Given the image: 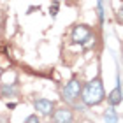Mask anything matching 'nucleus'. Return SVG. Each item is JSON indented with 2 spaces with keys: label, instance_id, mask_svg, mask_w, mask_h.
<instances>
[{
  "label": "nucleus",
  "instance_id": "f257e3e1",
  "mask_svg": "<svg viewBox=\"0 0 123 123\" xmlns=\"http://www.w3.org/2000/svg\"><path fill=\"white\" fill-rule=\"evenodd\" d=\"M104 98H105V93H104V85L100 77L88 81L81 88V100L86 105H98Z\"/></svg>",
  "mask_w": 123,
  "mask_h": 123
},
{
  "label": "nucleus",
  "instance_id": "f03ea898",
  "mask_svg": "<svg viewBox=\"0 0 123 123\" xmlns=\"http://www.w3.org/2000/svg\"><path fill=\"white\" fill-rule=\"evenodd\" d=\"M81 83L77 79H70V83H67L63 92H62V98L65 100L67 104H72L74 105L77 100L81 98Z\"/></svg>",
  "mask_w": 123,
  "mask_h": 123
},
{
  "label": "nucleus",
  "instance_id": "7ed1b4c3",
  "mask_svg": "<svg viewBox=\"0 0 123 123\" xmlns=\"http://www.w3.org/2000/svg\"><path fill=\"white\" fill-rule=\"evenodd\" d=\"M92 37H93V33H92V30L88 28L86 25H77V26H74L72 35H70L72 42H74V44H79V46L88 44V42L92 41Z\"/></svg>",
  "mask_w": 123,
  "mask_h": 123
},
{
  "label": "nucleus",
  "instance_id": "20e7f679",
  "mask_svg": "<svg viewBox=\"0 0 123 123\" xmlns=\"http://www.w3.org/2000/svg\"><path fill=\"white\" fill-rule=\"evenodd\" d=\"M33 107L42 116H51L53 109H55V104H53V100H48V98H35L33 100Z\"/></svg>",
  "mask_w": 123,
  "mask_h": 123
},
{
  "label": "nucleus",
  "instance_id": "39448f33",
  "mask_svg": "<svg viewBox=\"0 0 123 123\" xmlns=\"http://www.w3.org/2000/svg\"><path fill=\"white\" fill-rule=\"evenodd\" d=\"M51 120L56 121V123H62V121H72L74 116H72V111L67 109V107H62V109H56L51 113Z\"/></svg>",
  "mask_w": 123,
  "mask_h": 123
},
{
  "label": "nucleus",
  "instance_id": "423d86ee",
  "mask_svg": "<svg viewBox=\"0 0 123 123\" xmlns=\"http://www.w3.org/2000/svg\"><path fill=\"white\" fill-rule=\"evenodd\" d=\"M121 98H123V95H121L120 76H116V86H114V90L107 95V102H109V105H118V104H121Z\"/></svg>",
  "mask_w": 123,
  "mask_h": 123
},
{
  "label": "nucleus",
  "instance_id": "0eeeda50",
  "mask_svg": "<svg viewBox=\"0 0 123 123\" xmlns=\"http://www.w3.org/2000/svg\"><path fill=\"white\" fill-rule=\"evenodd\" d=\"M16 92H18V83H12V85H5V86H2V90H0V97H5V98L14 97Z\"/></svg>",
  "mask_w": 123,
  "mask_h": 123
},
{
  "label": "nucleus",
  "instance_id": "6e6552de",
  "mask_svg": "<svg viewBox=\"0 0 123 123\" xmlns=\"http://www.w3.org/2000/svg\"><path fill=\"white\" fill-rule=\"evenodd\" d=\"M118 120H120V116L116 114L114 105H109V107L105 109V113H104V121H118Z\"/></svg>",
  "mask_w": 123,
  "mask_h": 123
},
{
  "label": "nucleus",
  "instance_id": "1a4fd4ad",
  "mask_svg": "<svg viewBox=\"0 0 123 123\" xmlns=\"http://www.w3.org/2000/svg\"><path fill=\"white\" fill-rule=\"evenodd\" d=\"M97 16H98V21L102 23L104 21V0H98L97 2Z\"/></svg>",
  "mask_w": 123,
  "mask_h": 123
},
{
  "label": "nucleus",
  "instance_id": "9d476101",
  "mask_svg": "<svg viewBox=\"0 0 123 123\" xmlns=\"http://www.w3.org/2000/svg\"><path fill=\"white\" fill-rule=\"evenodd\" d=\"M49 12H51V16H56V12H58V2L53 4V7L49 9Z\"/></svg>",
  "mask_w": 123,
  "mask_h": 123
},
{
  "label": "nucleus",
  "instance_id": "9b49d317",
  "mask_svg": "<svg viewBox=\"0 0 123 123\" xmlns=\"http://www.w3.org/2000/svg\"><path fill=\"white\" fill-rule=\"evenodd\" d=\"M26 121H30V123H32V121H39V116H37V114H32V116L26 118Z\"/></svg>",
  "mask_w": 123,
  "mask_h": 123
},
{
  "label": "nucleus",
  "instance_id": "f8f14e48",
  "mask_svg": "<svg viewBox=\"0 0 123 123\" xmlns=\"http://www.w3.org/2000/svg\"><path fill=\"white\" fill-rule=\"evenodd\" d=\"M2 72H4V70H2V69H0V77H2Z\"/></svg>",
  "mask_w": 123,
  "mask_h": 123
}]
</instances>
